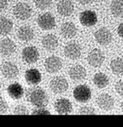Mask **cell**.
<instances>
[{"label": "cell", "mask_w": 123, "mask_h": 127, "mask_svg": "<svg viewBox=\"0 0 123 127\" xmlns=\"http://www.w3.org/2000/svg\"><path fill=\"white\" fill-rule=\"evenodd\" d=\"M14 113L16 115H28L29 111L23 105H18L15 108Z\"/></svg>", "instance_id": "cell-28"}, {"label": "cell", "mask_w": 123, "mask_h": 127, "mask_svg": "<svg viewBox=\"0 0 123 127\" xmlns=\"http://www.w3.org/2000/svg\"><path fill=\"white\" fill-rule=\"evenodd\" d=\"M74 7L70 0H61L57 4V11L62 16L71 15L74 12Z\"/></svg>", "instance_id": "cell-14"}, {"label": "cell", "mask_w": 123, "mask_h": 127, "mask_svg": "<svg viewBox=\"0 0 123 127\" xmlns=\"http://www.w3.org/2000/svg\"><path fill=\"white\" fill-rule=\"evenodd\" d=\"M33 115H49L50 113L46 109L44 108V107H40L38 109H35L32 112Z\"/></svg>", "instance_id": "cell-30"}, {"label": "cell", "mask_w": 123, "mask_h": 127, "mask_svg": "<svg viewBox=\"0 0 123 127\" xmlns=\"http://www.w3.org/2000/svg\"><path fill=\"white\" fill-rule=\"evenodd\" d=\"M25 77L27 82L32 85H38L42 79L41 74L36 69H30L26 71Z\"/></svg>", "instance_id": "cell-17"}, {"label": "cell", "mask_w": 123, "mask_h": 127, "mask_svg": "<svg viewBox=\"0 0 123 127\" xmlns=\"http://www.w3.org/2000/svg\"><path fill=\"white\" fill-rule=\"evenodd\" d=\"M94 37L96 40L102 46H107L112 41V33L106 28H102L99 29L94 33Z\"/></svg>", "instance_id": "cell-9"}, {"label": "cell", "mask_w": 123, "mask_h": 127, "mask_svg": "<svg viewBox=\"0 0 123 127\" xmlns=\"http://www.w3.org/2000/svg\"><path fill=\"white\" fill-rule=\"evenodd\" d=\"M45 67L49 73H56L62 67L61 59L57 56H50L48 58L45 62Z\"/></svg>", "instance_id": "cell-10"}, {"label": "cell", "mask_w": 123, "mask_h": 127, "mask_svg": "<svg viewBox=\"0 0 123 127\" xmlns=\"http://www.w3.org/2000/svg\"><path fill=\"white\" fill-rule=\"evenodd\" d=\"M1 71L4 77L7 79H14L18 75L19 69L15 64L7 62L1 66Z\"/></svg>", "instance_id": "cell-8"}, {"label": "cell", "mask_w": 123, "mask_h": 127, "mask_svg": "<svg viewBox=\"0 0 123 127\" xmlns=\"http://www.w3.org/2000/svg\"><path fill=\"white\" fill-rule=\"evenodd\" d=\"M111 12L117 17H122L123 13V0H114L111 4Z\"/></svg>", "instance_id": "cell-26"}, {"label": "cell", "mask_w": 123, "mask_h": 127, "mask_svg": "<svg viewBox=\"0 0 123 127\" xmlns=\"http://www.w3.org/2000/svg\"><path fill=\"white\" fill-rule=\"evenodd\" d=\"M79 114H81V115H94V114H95V111H94V109L91 108V107L85 106V107H83L80 109Z\"/></svg>", "instance_id": "cell-29"}, {"label": "cell", "mask_w": 123, "mask_h": 127, "mask_svg": "<svg viewBox=\"0 0 123 127\" xmlns=\"http://www.w3.org/2000/svg\"><path fill=\"white\" fill-rule=\"evenodd\" d=\"M77 32V29L75 25L73 23H65L61 25V33L62 36L66 38H71L76 35Z\"/></svg>", "instance_id": "cell-20"}, {"label": "cell", "mask_w": 123, "mask_h": 127, "mask_svg": "<svg viewBox=\"0 0 123 127\" xmlns=\"http://www.w3.org/2000/svg\"><path fill=\"white\" fill-rule=\"evenodd\" d=\"M35 4L40 9H45L52 4V0H34Z\"/></svg>", "instance_id": "cell-27"}, {"label": "cell", "mask_w": 123, "mask_h": 127, "mask_svg": "<svg viewBox=\"0 0 123 127\" xmlns=\"http://www.w3.org/2000/svg\"><path fill=\"white\" fill-rule=\"evenodd\" d=\"M94 85L98 88H104L109 84V79L107 76L104 73H97L93 78Z\"/></svg>", "instance_id": "cell-24"}, {"label": "cell", "mask_w": 123, "mask_h": 127, "mask_svg": "<svg viewBox=\"0 0 123 127\" xmlns=\"http://www.w3.org/2000/svg\"><path fill=\"white\" fill-rule=\"evenodd\" d=\"M70 77L74 81H81L85 79L86 76V71L84 68L80 65L73 66L69 71Z\"/></svg>", "instance_id": "cell-18"}, {"label": "cell", "mask_w": 123, "mask_h": 127, "mask_svg": "<svg viewBox=\"0 0 123 127\" xmlns=\"http://www.w3.org/2000/svg\"><path fill=\"white\" fill-rule=\"evenodd\" d=\"M123 23H121L120 25H119L118 28H117V33L118 35L122 38L123 37Z\"/></svg>", "instance_id": "cell-34"}, {"label": "cell", "mask_w": 123, "mask_h": 127, "mask_svg": "<svg viewBox=\"0 0 123 127\" xmlns=\"http://www.w3.org/2000/svg\"><path fill=\"white\" fill-rule=\"evenodd\" d=\"M13 13L17 19L25 20L29 19L32 15V9L28 4L19 2L13 9Z\"/></svg>", "instance_id": "cell-2"}, {"label": "cell", "mask_w": 123, "mask_h": 127, "mask_svg": "<svg viewBox=\"0 0 123 127\" xmlns=\"http://www.w3.org/2000/svg\"><path fill=\"white\" fill-rule=\"evenodd\" d=\"M27 99L32 105L37 107H46L48 103L46 93L41 89H33L27 94Z\"/></svg>", "instance_id": "cell-1"}, {"label": "cell", "mask_w": 123, "mask_h": 127, "mask_svg": "<svg viewBox=\"0 0 123 127\" xmlns=\"http://www.w3.org/2000/svg\"><path fill=\"white\" fill-rule=\"evenodd\" d=\"M87 60L91 66L94 67H99L104 61V56L101 51L98 48H95L89 54Z\"/></svg>", "instance_id": "cell-7"}, {"label": "cell", "mask_w": 123, "mask_h": 127, "mask_svg": "<svg viewBox=\"0 0 123 127\" xmlns=\"http://www.w3.org/2000/svg\"><path fill=\"white\" fill-rule=\"evenodd\" d=\"M115 90L119 95H120V96H123V81H122V80H120V81H118V82L116 83Z\"/></svg>", "instance_id": "cell-31"}, {"label": "cell", "mask_w": 123, "mask_h": 127, "mask_svg": "<svg viewBox=\"0 0 123 127\" xmlns=\"http://www.w3.org/2000/svg\"><path fill=\"white\" fill-rule=\"evenodd\" d=\"M7 6V0H0V12L4 10Z\"/></svg>", "instance_id": "cell-33"}, {"label": "cell", "mask_w": 123, "mask_h": 127, "mask_svg": "<svg viewBox=\"0 0 123 127\" xmlns=\"http://www.w3.org/2000/svg\"><path fill=\"white\" fill-rule=\"evenodd\" d=\"M8 105L7 103L2 100L1 98H0V113H4L6 111H7Z\"/></svg>", "instance_id": "cell-32"}, {"label": "cell", "mask_w": 123, "mask_h": 127, "mask_svg": "<svg viewBox=\"0 0 123 127\" xmlns=\"http://www.w3.org/2000/svg\"><path fill=\"white\" fill-rule=\"evenodd\" d=\"M13 27V23L11 20L5 17H0V35H6L9 34Z\"/></svg>", "instance_id": "cell-23"}, {"label": "cell", "mask_w": 123, "mask_h": 127, "mask_svg": "<svg viewBox=\"0 0 123 127\" xmlns=\"http://www.w3.org/2000/svg\"><path fill=\"white\" fill-rule=\"evenodd\" d=\"M97 103L102 110L109 111L114 106V100L109 94L103 93L97 97Z\"/></svg>", "instance_id": "cell-13"}, {"label": "cell", "mask_w": 123, "mask_h": 127, "mask_svg": "<svg viewBox=\"0 0 123 127\" xmlns=\"http://www.w3.org/2000/svg\"><path fill=\"white\" fill-rule=\"evenodd\" d=\"M110 68L112 72L118 76H121L123 72V61L121 58L113 59L110 63Z\"/></svg>", "instance_id": "cell-25"}, {"label": "cell", "mask_w": 123, "mask_h": 127, "mask_svg": "<svg viewBox=\"0 0 123 127\" xmlns=\"http://www.w3.org/2000/svg\"><path fill=\"white\" fill-rule=\"evenodd\" d=\"M15 43L12 40L6 38L0 41V54L2 55H12L15 51Z\"/></svg>", "instance_id": "cell-15"}, {"label": "cell", "mask_w": 123, "mask_h": 127, "mask_svg": "<svg viewBox=\"0 0 123 127\" xmlns=\"http://www.w3.org/2000/svg\"><path fill=\"white\" fill-rule=\"evenodd\" d=\"M78 1L81 4H84V5H86V4H89L91 3H92L94 1V0H78Z\"/></svg>", "instance_id": "cell-35"}, {"label": "cell", "mask_w": 123, "mask_h": 127, "mask_svg": "<svg viewBox=\"0 0 123 127\" xmlns=\"http://www.w3.org/2000/svg\"><path fill=\"white\" fill-rule=\"evenodd\" d=\"M7 93L13 99H20L23 97L24 93V90L23 87L18 84L14 83L10 85L7 88Z\"/></svg>", "instance_id": "cell-22"}, {"label": "cell", "mask_w": 123, "mask_h": 127, "mask_svg": "<svg viewBox=\"0 0 123 127\" xmlns=\"http://www.w3.org/2000/svg\"><path fill=\"white\" fill-rule=\"evenodd\" d=\"M50 87L55 93H63L68 90L69 84L66 79L61 77H56L50 81Z\"/></svg>", "instance_id": "cell-4"}, {"label": "cell", "mask_w": 123, "mask_h": 127, "mask_svg": "<svg viewBox=\"0 0 123 127\" xmlns=\"http://www.w3.org/2000/svg\"><path fill=\"white\" fill-rule=\"evenodd\" d=\"M38 23L40 28L43 30L48 31L53 29L55 25V17L50 13H45L39 16Z\"/></svg>", "instance_id": "cell-5"}, {"label": "cell", "mask_w": 123, "mask_h": 127, "mask_svg": "<svg viewBox=\"0 0 123 127\" xmlns=\"http://www.w3.org/2000/svg\"><path fill=\"white\" fill-rule=\"evenodd\" d=\"M74 98L78 102H87L88 100H89L92 96L91 90L89 87L85 85H79L75 88L74 91Z\"/></svg>", "instance_id": "cell-3"}, {"label": "cell", "mask_w": 123, "mask_h": 127, "mask_svg": "<svg viewBox=\"0 0 123 127\" xmlns=\"http://www.w3.org/2000/svg\"><path fill=\"white\" fill-rule=\"evenodd\" d=\"M64 54L67 58L70 59H77L81 54V46L75 43H71L66 46L64 48Z\"/></svg>", "instance_id": "cell-11"}, {"label": "cell", "mask_w": 123, "mask_h": 127, "mask_svg": "<svg viewBox=\"0 0 123 127\" xmlns=\"http://www.w3.org/2000/svg\"><path fill=\"white\" fill-rule=\"evenodd\" d=\"M80 22L84 26H93L97 22V14L92 10H86L80 14Z\"/></svg>", "instance_id": "cell-12"}, {"label": "cell", "mask_w": 123, "mask_h": 127, "mask_svg": "<svg viewBox=\"0 0 123 127\" xmlns=\"http://www.w3.org/2000/svg\"><path fill=\"white\" fill-rule=\"evenodd\" d=\"M1 82H0V89H1Z\"/></svg>", "instance_id": "cell-36"}, {"label": "cell", "mask_w": 123, "mask_h": 127, "mask_svg": "<svg viewBox=\"0 0 123 127\" xmlns=\"http://www.w3.org/2000/svg\"><path fill=\"white\" fill-rule=\"evenodd\" d=\"M34 31L33 29L27 25L22 26L17 31V36L22 41H30L34 38Z\"/></svg>", "instance_id": "cell-21"}, {"label": "cell", "mask_w": 123, "mask_h": 127, "mask_svg": "<svg viewBox=\"0 0 123 127\" xmlns=\"http://www.w3.org/2000/svg\"><path fill=\"white\" fill-rule=\"evenodd\" d=\"M43 46L46 49L47 51H54L58 45V41L57 38L53 34H48L44 36L42 40Z\"/></svg>", "instance_id": "cell-19"}, {"label": "cell", "mask_w": 123, "mask_h": 127, "mask_svg": "<svg viewBox=\"0 0 123 127\" xmlns=\"http://www.w3.org/2000/svg\"><path fill=\"white\" fill-rule=\"evenodd\" d=\"M55 108L60 114H68L72 111L71 103L66 98L58 99L55 103Z\"/></svg>", "instance_id": "cell-16"}, {"label": "cell", "mask_w": 123, "mask_h": 127, "mask_svg": "<svg viewBox=\"0 0 123 127\" xmlns=\"http://www.w3.org/2000/svg\"><path fill=\"white\" fill-rule=\"evenodd\" d=\"M39 56L38 49L34 46L25 48L22 53L23 61L27 64L35 63L38 60Z\"/></svg>", "instance_id": "cell-6"}]
</instances>
